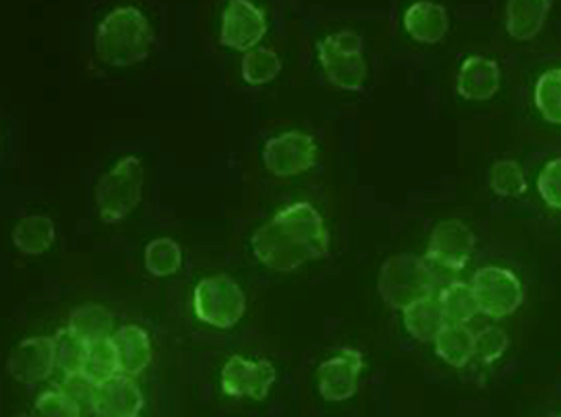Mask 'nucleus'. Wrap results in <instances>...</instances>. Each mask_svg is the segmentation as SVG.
Segmentation results:
<instances>
[{
    "label": "nucleus",
    "instance_id": "obj_1",
    "mask_svg": "<svg viewBox=\"0 0 561 417\" xmlns=\"http://www.w3.org/2000/svg\"><path fill=\"white\" fill-rule=\"evenodd\" d=\"M256 260L268 270L290 274L301 266L328 257L330 234L324 219L311 202H294L259 227L251 236Z\"/></svg>",
    "mask_w": 561,
    "mask_h": 417
},
{
    "label": "nucleus",
    "instance_id": "obj_2",
    "mask_svg": "<svg viewBox=\"0 0 561 417\" xmlns=\"http://www.w3.org/2000/svg\"><path fill=\"white\" fill-rule=\"evenodd\" d=\"M156 44V34L147 18L134 7H121L105 15L94 36L96 57L115 68L145 62Z\"/></svg>",
    "mask_w": 561,
    "mask_h": 417
},
{
    "label": "nucleus",
    "instance_id": "obj_3",
    "mask_svg": "<svg viewBox=\"0 0 561 417\" xmlns=\"http://www.w3.org/2000/svg\"><path fill=\"white\" fill-rule=\"evenodd\" d=\"M436 276L427 258L412 253L389 257L378 274V294L388 308L402 311L410 303L434 294Z\"/></svg>",
    "mask_w": 561,
    "mask_h": 417
},
{
    "label": "nucleus",
    "instance_id": "obj_4",
    "mask_svg": "<svg viewBox=\"0 0 561 417\" xmlns=\"http://www.w3.org/2000/svg\"><path fill=\"white\" fill-rule=\"evenodd\" d=\"M147 171L137 155H126L96 184V210L103 223L115 225L128 218L142 200Z\"/></svg>",
    "mask_w": 561,
    "mask_h": 417
},
{
    "label": "nucleus",
    "instance_id": "obj_5",
    "mask_svg": "<svg viewBox=\"0 0 561 417\" xmlns=\"http://www.w3.org/2000/svg\"><path fill=\"white\" fill-rule=\"evenodd\" d=\"M319 62L328 81L345 92L364 89L369 68L364 55V39L354 31H339L317 44Z\"/></svg>",
    "mask_w": 561,
    "mask_h": 417
},
{
    "label": "nucleus",
    "instance_id": "obj_6",
    "mask_svg": "<svg viewBox=\"0 0 561 417\" xmlns=\"http://www.w3.org/2000/svg\"><path fill=\"white\" fill-rule=\"evenodd\" d=\"M242 287L227 274L205 277L193 290V311L197 321L216 329H232L245 315Z\"/></svg>",
    "mask_w": 561,
    "mask_h": 417
},
{
    "label": "nucleus",
    "instance_id": "obj_7",
    "mask_svg": "<svg viewBox=\"0 0 561 417\" xmlns=\"http://www.w3.org/2000/svg\"><path fill=\"white\" fill-rule=\"evenodd\" d=\"M470 285L479 313L492 321H502L505 316L517 313V309L523 305V281L502 266L479 268Z\"/></svg>",
    "mask_w": 561,
    "mask_h": 417
},
{
    "label": "nucleus",
    "instance_id": "obj_8",
    "mask_svg": "<svg viewBox=\"0 0 561 417\" xmlns=\"http://www.w3.org/2000/svg\"><path fill=\"white\" fill-rule=\"evenodd\" d=\"M319 147L313 137L304 131H285L270 139L262 150V163L277 178L300 176L314 167Z\"/></svg>",
    "mask_w": 561,
    "mask_h": 417
},
{
    "label": "nucleus",
    "instance_id": "obj_9",
    "mask_svg": "<svg viewBox=\"0 0 561 417\" xmlns=\"http://www.w3.org/2000/svg\"><path fill=\"white\" fill-rule=\"evenodd\" d=\"M268 33L266 15L251 0H229L221 15V46L248 53Z\"/></svg>",
    "mask_w": 561,
    "mask_h": 417
},
{
    "label": "nucleus",
    "instance_id": "obj_10",
    "mask_svg": "<svg viewBox=\"0 0 561 417\" xmlns=\"http://www.w3.org/2000/svg\"><path fill=\"white\" fill-rule=\"evenodd\" d=\"M57 369L55 337H28L8 354L7 372L15 382L34 385L51 379Z\"/></svg>",
    "mask_w": 561,
    "mask_h": 417
},
{
    "label": "nucleus",
    "instance_id": "obj_11",
    "mask_svg": "<svg viewBox=\"0 0 561 417\" xmlns=\"http://www.w3.org/2000/svg\"><path fill=\"white\" fill-rule=\"evenodd\" d=\"M476 247V234L459 219H447L434 227L428 240L427 260L444 270H465Z\"/></svg>",
    "mask_w": 561,
    "mask_h": 417
},
{
    "label": "nucleus",
    "instance_id": "obj_12",
    "mask_svg": "<svg viewBox=\"0 0 561 417\" xmlns=\"http://www.w3.org/2000/svg\"><path fill=\"white\" fill-rule=\"evenodd\" d=\"M275 380L277 371L272 361H251L242 356H230L221 371V390L229 397L264 401Z\"/></svg>",
    "mask_w": 561,
    "mask_h": 417
},
{
    "label": "nucleus",
    "instance_id": "obj_13",
    "mask_svg": "<svg viewBox=\"0 0 561 417\" xmlns=\"http://www.w3.org/2000/svg\"><path fill=\"white\" fill-rule=\"evenodd\" d=\"M362 369H364V356L354 348H341L339 356L322 361L317 369V387H319L320 397L330 403H343L354 397Z\"/></svg>",
    "mask_w": 561,
    "mask_h": 417
},
{
    "label": "nucleus",
    "instance_id": "obj_14",
    "mask_svg": "<svg viewBox=\"0 0 561 417\" xmlns=\"http://www.w3.org/2000/svg\"><path fill=\"white\" fill-rule=\"evenodd\" d=\"M90 410L98 417H137L145 408V395L128 374H115L96 384Z\"/></svg>",
    "mask_w": 561,
    "mask_h": 417
},
{
    "label": "nucleus",
    "instance_id": "obj_15",
    "mask_svg": "<svg viewBox=\"0 0 561 417\" xmlns=\"http://www.w3.org/2000/svg\"><path fill=\"white\" fill-rule=\"evenodd\" d=\"M502 83V71L496 60L483 55L465 58L457 76V92L468 102H489L496 96Z\"/></svg>",
    "mask_w": 561,
    "mask_h": 417
},
{
    "label": "nucleus",
    "instance_id": "obj_16",
    "mask_svg": "<svg viewBox=\"0 0 561 417\" xmlns=\"http://www.w3.org/2000/svg\"><path fill=\"white\" fill-rule=\"evenodd\" d=\"M404 31L410 38L423 46H436L446 38L449 31V15L446 7H442L433 0H417L402 18Z\"/></svg>",
    "mask_w": 561,
    "mask_h": 417
},
{
    "label": "nucleus",
    "instance_id": "obj_17",
    "mask_svg": "<svg viewBox=\"0 0 561 417\" xmlns=\"http://www.w3.org/2000/svg\"><path fill=\"white\" fill-rule=\"evenodd\" d=\"M111 339L115 345L118 371L122 374H128L135 379L147 371L152 363L153 354L150 337L142 327L137 324H126V326L115 329Z\"/></svg>",
    "mask_w": 561,
    "mask_h": 417
},
{
    "label": "nucleus",
    "instance_id": "obj_18",
    "mask_svg": "<svg viewBox=\"0 0 561 417\" xmlns=\"http://www.w3.org/2000/svg\"><path fill=\"white\" fill-rule=\"evenodd\" d=\"M550 0H507L505 28L511 38L528 42L541 33L550 12Z\"/></svg>",
    "mask_w": 561,
    "mask_h": 417
},
{
    "label": "nucleus",
    "instance_id": "obj_19",
    "mask_svg": "<svg viewBox=\"0 0 561 417\" xmlns=\"http://www.w3.org/2000/svg\"><path fill=\"white\" fill-rule=\"evenodd\" d=\"M12 242L26 257H39L57 242V229L49 216H26L13 227Z\"/></svg>",
    "mask_w": 561,
    "mask_h": 417
},
{
    "label": "nucleus",
    "instance_id": "obj_20",
    "mask_svg": "<svg viewBox=\"0 0 561 417\" xmlns=\"http://www.w3.org/2000/svg\"><path fill=\"white\" fill-rule=\"evenodd\" d=\"M402 322L407 332L415 340L427 345V343H434L436 335L440 334L447 321L438 298H434L433 294L421 298L417 302L410 303L409 308L402 309Z\"/></svg>",
    "mask_w": 561,
    "mask_h": 417
},
{
    "label": "nucleus",
    "instance_id": "obj_21",
    "mask_svg": "<svg viewBox=\"0 0 561 417\" xmlns=\"http://www.w3.org/2000/svg\"><path fill=\"white\" fill-rule=\"evenodd\" d=\"M434 350L442 361L455 369H462L473 358V334L466 324L446 322L434 339Z\"/></svg>",
    "mask_w": 561,
    "mask_h": 417
},
{
    "label": "nucleus",
    "instance_id": "obj_22",
    "mask_svg": "<svg viewBox=\"0 0 561 417\" xmlns=\"http://www.w3.org/2000/svg\"><path fill=\"white\" fill-rule=\"evenodd\" d=\"M68 327L84 343H96L115 334V316L103 305L84 303L71 311Z\"/></svg>",
    "mask_w": 561,
    "mask_h": 417
},
{
    "label": "nucleus",
    "instance_id": "obj_23",
    "mask_svg": "<svg viewBox=\"0 0 561 417\" xmlns=\"http://www.w3.org/2000/svg\"><path fill=\"white\" fill-rule=\"evenodd\" d=\"M442 311L447 322L468 324L478 315L479 309L473 298L472 285L466 281H451L438 294Z\"/></svg>",
    "mask_w": 561,
    "mask_h": 417
},
{
    "label": "nucleus",
    "instance_id": "obj_24",
    "mask_svg": "<svg viewBox=\"0 0 561 417\" xmlns=\"http://www.w3.org/2000/svg\"><path fill=\"white\" fill-rule=\"evenodd\" d=\"M283 62L277 53L270 47H255L242 58V79L248 84L261 86L268 84L279 76Z\"/></svg>",
    "mask_w": 561,
    "mask_h": 417
},
{
    "label": "nucleus",
    "instance_id": "obj_25",
    "mask_svg": "<svg viewBox=\"0 0 561 417\" xmlns=\"http://www.w3.org/2000/svg\"><path fill=\"white\" fill-rule=\"evenodd\" d=\"M182 266V250L171 238L152 240L145 250V268L153 277L174 276Z\"/></svg>",
    "mask_w": 561,
    "mask_h": 417
},
{
    "label": "nucleus",
    "instance_id": "obj_26",
    "mask_svg": "<svg viewBox=\"0 0 561 417\" xmlns=\"http://www.w3.org/2000/svg\"><path fill=\"white\" fill-rule=\"evenodd\" d=\"M534 100L547 123L561 126V68H552L539 76Z\"/></svg>",
    "mask_w": 561,
    "mask_h": 417
},
{
    "label": "nucleus",
    "instance_id": "obj_27",
    "mask_svg": "<svg viewBox=\"0 0 561 417\" xmlns=\"http://www.w3.org/2000/svg\"><path fill=\"white\" fill-rule=\"evenodd\" d=\"M57 340V369L65 377L84 372L87 358H89V343H84L81 337H77L70 327L58 329L55 335Z\"/></svg>",
    "mask_w": 561,
    "mask_h": 417
},
{
    "label": "nucleus",
    "instance_id": "obj_28",
    "mask_svg": "<svg viewBox=\"0 0 561 417\" xmlns=\"http://www.w3.org/2000/svg\"><path fill=\"white\" fill-rule=\"evenodd\" d=\"M489 178H491L492 192L504 199H518L528 189L523 167L515 160L494 161Z\"/></svg>",
    "mask_w": 561,
    "mask_h": 417
},
{
    "label": "nucleus",
    "instance_id": "obj_29",
    "mask_svg": "<svg viewBox=\"0 0 561 417\" xmlns=\"http://www.w3.org/2000/svg\"><path fill=\"white\" fill-rule=\"evenodd\" d=\"M118 358H116L115 345L113 339H100L89 345V358L84 366V374L94 380L96 384L103 380L111 379L118 374Z\"/></svg>",
    "mask_w": 561,
    "mask_h": 417
},
{
    "label": "nucleus",
    "instance_id": "obj_30",
    "mask_svg": "<svg viewBox=\"0 0 561 417\" xmlns=\"http://www.w3.org/2000/svg\"><path fill=\"white\" fill-rule=\"evenodd\" d=\"M33 416L39 417H79L83 416L81 403L62 387L42 393L34 403Z\"/></svg>",
    "mask_w": 561,
    "mask_h": 417
},
{
    "label": "nucleus",
    "instance_id": "obj_31",
    "mask_svg": "<svg viewBox=\"0 0 561 417\" xmlns=\"http://www.w3.org/2000/svg\"><path fill=\"white\" fill-rule=\"evenodd\" d=\"M510 348V337L502 327L486 326L473 334V358H479L481 363L492 366L504 358Z\"/></svg>",
    "mask_w": 561,
    "mask_h": 417
},
{
    "label": "nucleus",
    "instance_id": "obj_32",
    "mask_svg": "<svg viewBox=\"0 0 561 417\" xmlns=\"http://www.w3.org/2000/svg\"><path fill=\"white\" fill-rule=\"evenodd\" d=\"M537 192L545 205L561 210V158L550 160L537 176Z\"/></svg>",
    "mask_w": 561,
    "mask_h": 417
},
{
    "label": "nucleus",
    "instance_id": "obj_33",
    "mask_svg": "<svg viewBox=\"0 0 561 417\" xmlns=\"http://www.w3.org/2000/svg\"><path fill=\"white\" fill-rule=\"evenodd\" d=\"M60 387L70 393L71 397H76L81 405H89L92 392H94V387H96V382L89 379L84 372H77V374L65 377V382H62Z\"/></svg>",
    "mask_w": 561,
    "mask_h": 417
}]
</instances>
